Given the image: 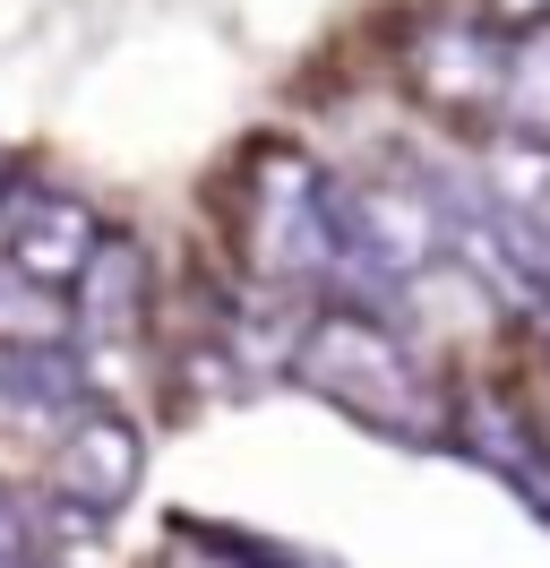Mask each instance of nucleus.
<instances>
[{
	"label": "nucleus",
	"mask_w": 550,
	"mask_h": 568,
	"mask_svg": "<svg viewBox=\"0 0 550 568\" xmlns=\"http://www.w3.org/2000/svg\"><path fill=\"white\" fill-rule=\"evenodd\" d=\"M481 27H499V36H533V27H550V0H481Z\"/></svg>",
	"instance_id": "f8f14e48"
},
{
	"label": "nucleus",
	"mask_w": 550,
	"mask_h": 568,
	"mask_svg": "<svg viewBox=\"0 0 550 568\" xmlns=\"http://www.w3.org/2000/svg\"><path fill=\"white\" fill-rule=\"evenodd\" d=\"M499 121H508V139H524V146H550V27H533V36H508Z\"/></svg>",
	"instance_id": "6e6552de"
},
{
	"label": "nucleus",
	"mask_w": 550,
	"mask_h": 568,
	"mask_svg": "<svg viewBox=\"0 0 550 568\" xmlns=\"http://www.w3.org/2000/svg\"><path fill=\"white\" fill-rule=\"evenodd\" d=\"M43 542H34V508L18 491H0V568H34Z\"/></svg>",
	"instance_id": "9b49d317"
},
{
	"label": "nucleus",
	"mask_w": 550,
	"mask_h": 568,
	"mask_svg": "<svg viewBox=\"0 0 550 568\" xmlns=\"http://www.w3.org/2000/svg\"><path fill=\"white\" fill-rule=\"evenodd\" d=\"M412 87L439 112H499V78H508V36L481 27V18H447V27H421L405 52Z\"/></svg>",
	"instance_id": "39448f33"
},
{
	"label": "nucleus",
	"mask_w": 550,
	"mask_h": 568,
	"mask_svg": "<svg viewBox=\"0 0 550 568\" xmlns=\"http://www.w3.org/2000/svg\"><path fill=\"white\" fill-rule=\"evenodd\" d=\"M78 405H86V362L69 345H34V336L0 345V414L9 423H69Z\"/></svg>",
	"instance_id": "423d86ee"
},
{
	"label": "nucleus",
	"mask_w": 550,
	"mask_h": 568,
	"mask_svg": "<svg viewBox=\"0 0 550 568\" xmlns=\"http://www.w3.org/2000/svg\"><path fill=\"white\" fill-rule=\"evenodd\" d=\"M233 242L258 284H327L336 293V173L302 146H258L241 164Z\"/></svg>",
	"instance_id": "f03ea898"
},
{
	"label": "nucleus",
	"mask_w": 550,
	"mask_h": 568,
	"mask_svg": "<svg viewBox=\"0 0 550 568\" xmlns=\"http://www.w3.org/2000/svg\"><path fill=\"white\" fill-rule=\"evenodd\" d=\"M516 423L533 430V448L550 457V327H542V354H533V371H524V388H516Z\"/></svg>",
	"instance_id": "9d476101"
},
{
	"label": "nucleus",
	"mask_w": 550,
	"mask_h": 568,
	"mask_svg": "<svg viewBox=\"0 0 550 568\" xmlns=\"http://www.w3.org/2000/svg\"><path fill=\"white\" fill-rule=\"evenodd\" d=\"M78 293V311L103 327V336H130L138 320H146V250L130 242V233H103L95 258H86V276L69 284Z\"/></svg>",
	"instance_id": "0eeeda50"
},
{
	"label": "nucleus",
	"mask_w": 550,
	"mask_h": 568,
	"mask_svg": "<svg viewBox=\"0 0 550 568\" xmlns=\"http://www.w3.org/2000/svg\"><path fill=\"white\" fill-rule=\"evenodd\" d=\"M473 448H481V457H490V465L516 483V491H524V499L550 517V457L533 448V430L516 423V405H473Z\"/></svg>",
	"instance_id": "1a4fd4ad"
},
{
	"label": "nucleus",
	"mask_w": 550,
	"mask_h": 568,
	"mask_svg": "<svg viewBox=\"0 0 550 568\" xmlns=\"http://www.w3.org/2000/svg\"><path fill=\"white\" fill-rule=\"evenodd\" d=\"M103 242V215L86 199H69L52 181H18L9 199H0V258H9V276L34 284V293H69V284L86 276V258Z\"/></svg>",
	"instance_id": "20e7f679"
},
{
	"label": "nucleus",
	"mask_w": 550,
	"mask_h": 568,
	"mask_svg": "<svg viewBox=\"0 0 550 568\" xmlns=\"http://www.w3.org/2000/svg\"><path fill=\"white\" fill-rule=\"evenodd\" d=\"M138 483H146V439H138V423L86 396V405L69 414V430L52 439V465H43L52 517H69V526H112L138 499Z\"/></svg>",
	"instance_id": "7ed1b4c3"
},
{
	"label": "nucleus",
	"mask_w": 550,
	"mask_h": 568,
	"mask_svg": "<svg viewBox=\"0 0 550 568\" xmlns=\"http://www.w3.org/2000/svg\"><path fill=\"white\" fill-rule=\"evenodd\" d=\"M293 379H302L309 396H327L336 414H353L361 430L405 439V448H430V439H447V423H456L439 371L412 354L378 311H361V302L309 311L302 336H293Z\"/></svg>",
	"instance_id": "f257e3e1"
}]
</instances>
